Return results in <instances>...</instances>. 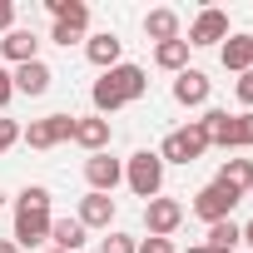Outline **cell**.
Here are the masks:
<instances>
[{"mask_svg": "<svg viewBox=\"0 0 253 253\" xmlns=\"http://www.w3.org/2000/svg\"><path fill=\"white\" fill-rule=\"evenodd\" d=\"M144 89H149V75L139 70V65H114V70H104L99 80H94V109L99 114H114V109H124V104H134V99H144Z\"/></svg>", "mask_w": 253, "mask_h": 253, "instance_id": "cell-1", "label": "cell"}, {"mask_svg": "<svg viewBox=\"0 0 253 253\" xmlns=\"http://www.w3.org/2000/svg\"><path fill=\"white\" fill-rule=\"evenodd\" d=\"M50 223H55L50 218V189L30 184L15 204V248H40L50 238Z\"/></svg>", "mask_w": 253, "mask_h": 253, "instance_id": "cell-2", "label": "cell"}, {"mask_svg": "<svg viewBox=\"0 0 253 253\" xmlns=\"http://www.w3.org/2000/svg\"><path fill=\"white\" fill-rule=\"evenodd\" d=\"M124 184H129L144 204H149V199H159V189H164V159H159L154 149L129 154V164H124Z\"/></svg>", "mask_w": 253, "mask_h": 253, "instance_id": "cell-3", "label": "cell"}, {"mask_svg": "<svg viewBox=\"0 0 253 253\" xmlns=\"http://www.w3.org/2000/svg\"><path fill=\"white\" fill-rule=\"evenodd\" d=\"M204 149H209V134H204V124H199V119H189L184 129L164 134V144H159V159H164V164H194Z\"/></svg>", "mask_w": 253, "mask_h": 253, "instance_id": "cell-4", "label": "cell"}, {"mask_svg": "<svg viewBox=\"0 0 253 253\" xmlns=\"http://www.w3.org/2000/svg\"><path fill=\"white\" fill-rule=\"evenodd\" d=\"M20 139L30 149H55L65 139H75V114H45V119H30V129H20Z\"/></svg>", "mask_w": 253, "mask_h": 253, "instance_id": "cell-5", "label": "cell"}, {"mask_svg": "<svg viewBox=\"0 0 253 253\" xmlns=\"http://www.w3.org/2000/svg\"><path fill=\"white\" fill-rule=\"evenodd\" d=\"M243 194H233V189H223V184H204L199 194H194V213L204 218V223H223V218H233V204H238Z\"/></svg>", "mask_w": 253, "mask_h": 253, "instance_id": "cell-6", "label": "cell"}, {"mask_svg": "<svg viewBox=\"0 0 253 253\" xmlns=\"http://www.w3.org/2000/svg\"><path fill=\"white\" fill-rule=\"evenodd\" d=\"M144 223H149V238H169L184 223V204L179 199H149L144 204Z\"/></svg>", "mask_w": 253, "mask_h": 253, "instance_id": "cell-7", "label": "cell"}, {"mask_svg": "<svg viewBox=\"0 0 253 253\" xmlns=\"http://www.w3.org/2000/svg\"><path fill=\"white\" fill-rule=\"evenodd\" d=\"M84 179H89V194H114V184L124 179V164L109 159V154H89L84 159Z\"/></svg>", "mask_w": 253, "mask_h": 253, "instance_id": "cell-8", "label": "cell"}, {"mask_svg": "<svg viewBox=\"0 0 253 253\" xmlns=\"http://www.w3.org/2000/svg\"><path fill=\"white\" fill-rule=\"evenodd\" d=\"M228 40V15L223 10H199V20L189 25V50L194 45H223Z\"/></svg>", "mask_w": 253, "mask_h": 253, "instance_id": "cell-9", "label": "cell"}, {"mask_svg": "<svg viewBox=\"0 0 253 253\" xmlns=\"http://www.w3.org/2000/svg\"><path fill=\"white\" fill-rule=\"evenodd\" d=\"M10 80H15V94H45L50 89V80H55V70L45 65V60H30V65H15L10 70Z\"/></svg>", "mask_w": 253, "mask_h": 253, "instance_id": "cell-10", "label": "cell"}, {"mask_svg": "<svg viewBox=\"0 0 253 253\" xmlns=\"http://www.w3.org/2000/svg\"><path fill=\"white\" fill-rule=\"evenodd\" d=\"M204 99H209V75H204V70H179V75H174V104L194 109V104H204Z\"/></svg>", "mask_w": 253, "mask_h": 253, "instance_id": "cell-11", "label": "cell"}, {"mask_svg": "<svg viewBox=\"0 0 253 253\" xmlns=\"http://www.w3.org/2000/svg\"><path fill=\"white\" fill-rule=\"evenodd\" d=\"M218 60H223V70L248 75V70H253V35H228V40L218 45Z\"/></svg>", "mask_w": 253, "mask_h": 253, "instance_id": "cell-12", "label": "cell"}, {"mask_svg": "<svg viewBox=\"0 0 253 253\" xmlns=\"http://www.w3.org/2000/svg\"><path fill=\"white\" fill-rule=\"evenodd\" d=\"M109 119H99V114H89V119H75V144L80 149H89V154H104V144H109Z\"/></svg>", "mask_w": 253, "mask_h": 253, "instance_id": "cell-13", "label": "cell"}, {"mask_svg": "<svg viewBox=\"0 0 253 253\" xmlns=\"http://www.w3.org/2000/svg\"><path fill=\"white\" fill-rule=\"evenodd\" d=\"M75 218H80L84 228H109V223H114V199H109V194H84Z\"/></svg>", "mask_w": 253, "mask_h": 253, "instance_id": "cell-14", "label": "cell"}, {"mask_svg": "<svg viewBox=\"0 0 253 253\" xmlns=\"http://www.w3.org/2000/svg\"><path fill=\"white\" fill-rule=\"evenodd\" d=\"M0 50H5L10 65H30V60H40V40H35V30H10L5 40H0Z\"/></svg>", "mask_w": 253, "mask_h": 253, "instance_id": "cell-15", "label": "cell"}, {"mask_svg": "<svg viewBox=\"0 0 253 253\" xmlns=\"http://www.w3.org/2000/svg\"><path fill=\"white\" fill-rule=\"evenodd\" d=\"M84 55H89V65H99V70H114V65H119V55H124V40L104 30V35H94V40L84 45Z\"/></svg>", "mask_w": 253, "mask_h": 253, "instance_id": "cell-16", "label": "cell"}, {"mask_svg": "<svg viewBox=\"0 0 253 253\" xmlns=\"http://www.w3.org/2000/svg\"><path fill=\"white\" fill-rule=\"evenodd\" d=\"M84 233H89V228H84L80 218H55V223H50V243H55L60 253H75V248H84Z\"/></svg>", "mask_w": 253, "mask_h": 253, "instance_id": "cell-17", "label": "cell"}, {"mask_svg": "<svg viewBox=\"0 0 253 253\" xmlns=\"http://www.w3.org/2000/svg\"><path fill=\"white\" fill-rule=\"evenodd\" d=\"M45 5H50L55 25H70V30L84 35V25H89V5H84V0H45Z\"/></svg>", "mask_w": 253, "mask_h": 253, "instance_id": "cell-18", "label": "cell"}, {"mask_svg": "<svg viewBox=\"0 0 253 253\" xmlns=\"http://www.w3.org/2000/svg\"><path fill=\"white\" fill-rule=\"evenodd\" d=\"M199 124H204V134H209V144H223V149H238V144H233V114H228V109H209V114H204Z\"/></svg>", "mask_w": 253, "mask_h": 253, "instance_id": "cell-19", "label": "cell"}, {"mask_svg": "<svg viewBox=\"0 0 253 253\" xmlns=\"http://www.w3.org/2000/svg\"><path fill=\"white\" fill-rule=\"evenodd\" d=\"M213 184H223V189H233V194H248V189H253V159H228Z\"/></svg>", "mask_w": 253, "mask_h": 253, "instance_id": "cell-20", "label": "cell"}, {"mask_svg": "<svg viewBox=\"0 0 253 253\" xmlns=\"http://www.w3.org/2000/svg\"><path fill=\"white\" fill-rule=\"evenodd\" d=\"M144 35H149L154 45L179 40V15H174V10H149V15H144Z\"/></svg>", "mask_w": 253, "mask_h": 253, "instance_id": "cell-21", "label": "cell"}, {"mask_svg": "<svg viewBox=\"0 0 253 253\" xmlns=\"http://www.w3.org/2000/svg\"><path fill=\"white\" fill-rule=\"evenodd\" d=\"M154 65L159 70H189V40H164V45H154Z\"/></svg>", "mask_w": 253, "mask_h": 253, "instance_id": "cell-22", "label": "cell"}, {"mask_svg": "<svg viewBox=\"0 0 253 253\" xmlns=\"http://www.w3.org/2000/svg\"><path fill=\"white\" fill-rule=\"evenodd\" d=\"M243 238V228L233 223V218H223V223H209V248H223V253H233V243Z\"/></svg>", "mask_w": 253, "mask_h": 253, "instance_id": "cell-23", "label": "cell"}, {"mask_svg": "<svg viewBox=\"0 0 253 253\" xmlns=\"http://www.w3.org/2000/svg\"><path fill=\"white\" fill-rule=\"evenodd\" d=\"M233 144H238V149H253V109L233 114Z\"/></svg>", "mask_w": 253, "mask_h": 253, "instance_id": "cell-24", "label": "cell"}, {"mask_svg": "<svg viewBox=\"0 0 253 253\" xmlns=\"http://www.w3.org/2000/svg\"><path fill=\"white\" fill-rule=\"evenodd\" d=\"M134 248H139V238H129V233H109L99 253H134Z\"/></svg>", "mask_w": 253, "mask_h": 253, "instance_id": "cell-25", "label": "cell"}, {"mask_svg": "<svg viewBox=\"0 0 253 253\" xmlns=\"http://www.w3.org/2000/svg\"><path fill=\"white\" fill-rule=\"evenodd\" d=\"M10 144H20V124L15 119H0V154H5Z\"/></svg>", "mask_w": 253, "mask_h": 253, "instance_id": "cell-26", "label": "cell"}, {"mask_svg": "<svg viewBox=\"0 0 253 253\" xmlns=\"http://www.w3.org/2000/svg\"><path fill=\"white\" fill-rule=\"evenodd\" d=\"M233 94H238V99H243V104L253 109V70H248V75H238V84H233Z\"/></svg>", "mask_w": 253, "mask_h": 253, "instance_id": "cell-27", "label": "cell"}, {"mask_svg": "<svg viewBox=\"0 0 253 253\" xmlns=\"http://www.w3.org/2000/svg\"><path fill=\"white\" fill-rule=\"evenodd\" d=\"M50 40H55V45H65V50H70V45H75V40H80V30H70V25H55V30H50Z\"/></svg>", "mask_w": 253, "mask_h": 253, "instance_id": "cell-28", "label": "cell"}, {"mask_svg": "<svg viewBox=\"0 0 253 253\" xmlns=\"http://www.w3.org/2000/svg\"><path fill=\"white\" fill-rule=\"evenodd\" d=\"M134 253H174V243H169V238H144Z\"/></svg>", "mask_w": 253, "mask_h": 253, "instance_id": "cell-29", "label": "cell"}, {"mask_svg": "<svg viewBox=\"0 0 253 253\" xmlns=\"http://www.w3.org/2000/svg\"><path fill=\"white\" fill-rule=\"evenodd\" d=\"M15 99V80H10V70H0V109H5Z\"/></svg>", "mask_w": 253, "mask_h": 253, "instance_id": "cell-30", "label": "cell"}, {"mask_svg": "<svg viewBox=\"0 0 253 253\" xmlns=\"http://www.w3.org/2000/svg\"><path fill=\"white\" fill-rule=\"evenodd\" d=\"M0 30H5V35L15 30V5H10V0H0Z\"/></svg>", "mask_w": 253, "mask_h": 253, "instance_id": "cell-31", "label": "cell"}, {"mask_svg": "<svg viewBox=\"0 0 253 253\" xmlns=\"http://www.w3.org/2000/svg\"><path fill=\"white\" fill-rule=\"evenodd\" d=\"M0 253H20V248H15V238H0Z\"/></svg>", "mask_w": 253, "mask_h": 253, "instance_id": "cell-32", "label": "cell"}, {"mask_svg": "<svg viewBox=\"0 0 253 253\" xmlns=\"http://www.w3.org/2000/svg\"><path fill=\"white\" fill-rule=\"evenodd\" d=\"M243 243H248V248H253V218H248V223H243Z\"/></svg>", "mask_w": 253, "mask_h": 253, "instance_id": "cell-33", "label": "cell"}, {"mask_svg": "<svg viewBox=\"0 0 253 253\" xmlns=\"http://www.w3.org/2000/svg\"><path fill=\"white\" fill-rule=\"evenodd\" d=\"M184 253H213V248H209V243H194V248H184Z\"/></svg>", "mask_w": 253, "mask_h": 253, "instance_id": "cell-34", "label": "cell"}, {"mask_svg": "<svg viewBox=\"0 0 253 253\" xmlns=\"http://www.w3.org/2000/svg\"><path fill=\"white\" fill-rule=\"evenodd\" d=\"M45 253H60V248H45Z\"/></svg>", "mask_w": 253, "mask_h": 253, "instance_id": "cell-35", "label": "cell"}]
</instances>
